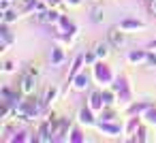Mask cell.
I'll return each instance as SVG.
<instances>
[{
	"label": "cell",
	"mask_w": 156,
	"mask_h": 143,
	"mask_svg": "<svg viewBox=\"0 0 156 143\" xmlns=\"http://www.w3.org/2000/svg\"><path fill=\"white\" fill-rule=\"evenodd\" d=\"M34 75L32 73H26L24 77H22V85H20V90L24 92V94H32L34 92Z\"/></svg>",
	"instance_id": "1"
},
{
	"label": "cell",
	"mask_w": 156,
	"mask_h": 143,
	"mask_svg": "<svg viewBox=\"0 0 156 143\" xmlns=\"http://www.w3.org/2000/svg\"><path fill=\"white\" fill-rule=\"evenodd\" d=\"M107 37H109V43H111V45H115V47H120V45L124 43V34H122V28H111V30L107 32Z\"/></svg>",
	"instance_id": "2"
},
{
	"label": "cell",
	"mask_w": 156,
	"mask_h": 143,
	"mask_svg": "<svg viewBox=\"0 0 156 143\" xmlns=\"http://www.w3.org/2000/svg\"><path fill=\"white\" fill-rule=\"evenodd\" d=\"M37 19L43 22V24H47V22H58V13H56V11H43V13H39Z\"/></svg>",
	"instance_id": "3"
},
{
	"label": "cell",
	"mask_w": 156,
	"mask_h": 143,
	"mask_svg": "<svg viewBox=\"0 0 156 143\" xmlns=\"http://www.w3.org/2000/svg\"><path fill=\"white\" fill-rule=\"evenodd\" d=\"M98 107H103V94L101 92H94L90 96V109H98Z\"/></svg>",
	"instance_id": "4"
},
{
	"label": "cell",
	"mask_w": 156,
	"mask_h": 143,
	"mask_svg": "<svg viewBox=\"0 0 156 143\" xmlns=\"http://www.w3.org/2000/svg\"><path fill=\"white\" fill-rule=\"evenodd\" d=\"M94 54H96L98 58H107V54H109V43H98V45L94 47Z\"/></svg>",
	"instance_id": "5"
},
{
	"label": "cell",
	"mask_w": 156,
	"mask_h": 143,
	"mask_svg": "<svg viewBox=\"0 0 156 143\" xmlns=\"http://www.w3.org/2000/svg\"><path fill=\"white\" fill-rule=\"evenodd\" d=\"M79 122H83V124H94V117H92L90 109H81V111H79Z\"/></svg>",
	"instance_id": "6"
},
{
	"label": "cell",
	"mask_w": 156,
	"mask_h": 143,
	"mask_svg": "<svg viewBox=\"0 0 156 143\" xmlns=\"http://www.w3.org/2000/svg\"><path fill=\"white\" fill-rule=\"evenodd\" d=\"M120 28H122V30H128V28H143V24H141V22H135V19H126V22L120 24Z\"/></svg>",
	"instance_id": "7"
},
{
	"label": "cell",
	"mask_w": 156,
	"mask_h": 143,
	"mask_svg": "<svg viewBox=\"0 0 156 143\" xmlns=\"http://www.w3.org/2000/svg\"><path fill=\"white\" fill-rule=\"evenodd\" d=\"M88 81H90V79H88V75H79V77H77L75 88H77V90H83V88H88Z\"/></svg>",
	"instance_id": "8"
},
{
	"label": "cell",
	"mask_w": 156,
	"mask_h": 143,
	"mask_svg": "<svg viewBox=\"0 0 156 143\" xmlns=\"http://www.w3.org/2000/svg\"><path fill=\"white\" fill-rule=\"evenodd\" d=\"M56 94H58V90L56 88H51V90H47V94H45V105H49L54 98H56Z\"/></svg>",
	"instance_id": "9"
},
{
	"label": "cell",
	"mask_w": 156,
	"mask_h": 143,
	"mask_svg": "<svg viewBox=\"0 0 156 143\" xmlns=\"http://www.w3.org/2000/svg\"><path fill=\"white\" fill-rule=\"evenodd\" d=\"M143 58H145V54H143V51H133V54L128 56V60H130V62H137V60H143Z\"/></svg>",
	"instance_id": "10"
},
{
	"label": "cell",
	"mask_w": 156,
	"mask_h": 143,
	"mask_svg": "<svg viewBox=\"0 0 156 143\" xmlns=\"http://www.w3.org/2000/svg\"><path fill=\"white\" fill-rule=\"evenodd\" d=\"M101 19H103V9H94V11H92V22L98 24Z\"/></svg>",
	"instance_id": "11"
},
{
	"label": "cell",
	"mask_w": 156,
	"mask_h": 143,
	"mask_svg": "<svg viewBox=\"0 0 156 143\" xmlns=\"http://www.w3.org/2000/svg\"><path fill=\"white\" fill-rule=\"evenodd\" d=\"M103 103H105V105H111V103H113V96H111V92H105V94H103Z\"/></svg>",
	"instance_id": "12"
},
{
	"label": "cell",
	"mask_w": 156,
	"mask_h": 143,
	"mask_svg": "<svg viewBox=\"0 0 156 143\" xmlns=\"http://www.w3.org/2000/svg\"><path fill=\"white\" fill-rule=\"evenodd\" d=\"M13 19H15V13H13V11H7V13H5V24H7V22H13Z\"/></svg>",
	"instance_id": "13"
},
{
	"label": "cell",
	"mask_w": 156,
	"mask_h": 143,
	"mask_svg": "<svg viewBox=\"0 0 156 143\" xmlns=\"http://www.w3.org/2000/svg\"><path fill=\"white\" fill-rule=\"evenodd\" d=\"M145 60H147V64H150V66H156V56L147 54V56H145Z\"/></svg>",
	"instance_id": "14"
},
{
	"label": "cell",
	"mask_w": 156,
	"mask_h": 143,
	"mask_svg": "<svg viewBox=\"0 0 156 143\" xmlns=\"http://www.w3.org/2000/svg\"><path fill=\"white\" fill-rule=\"evenodd\" d=\"M147 122L156 124V111H147Z\"/></svg>",
	"instance_id": "15"
},
{
	"label": "cell",
	"mask_w": 156,
	"mask_h": 143,
	"mask_svg": "<svg viewBox=\"0 0 156 143\" xmlns=\"http://www.w3.org/2000/svg\"><path fill=\"white\" fill-rule=\"evenodd\" d=\"M62 60V54H60V49H56L54 51V62H60Z\"/></svg>",
	"instance_id": "16"
},
{
	"label": "cell",
	"mask_w": 156,
	"mask_h": 143,
	"mask_svg": "<svg viewBox=\"0 0 156 143\" xmlns=\"http://www.w3.org/2000/svg\"><path fill=\"white\" fill-rule=\"evenodd\" d=\"M135 126H137V117H135V120L128 124V128H126V130H128V132H133V130H135Z\"/></svg>",
	"instance_id": "17"
},
{
	"label": "cell",
	"mask_w": 156,
	"mask_h": 143,
	"mask_svg": "<svg viewBox=\"0 0 156 143\" xmlns=\"http://www.w3.org/2000/svg\"><path fill=\"white\" fill-rule=\"evenodd\" d=\"M94 56H96V54H88V56H86V62L92 64V62H94Z\"/></svg>",
	"instance_id": "18"
},
{
	"label": "cell",
	"mask_w": 156,
	"mask_h": 143,
	"mask_svg": "<svg viewBox=\"0 0 156 143\" xmlns=\"http://www.w3.org/2000/svg\"><path fill=\"white\" fill-rule=\"evenodd\" d=\"M13 71V64L11 62H5V73H11Z\"/></svg>",
	"instance_id": "19"
},
{
	"label": "cell",
	"mask_w": 156,
	"mask_h": 143,
	"mask_svg": "<svg viewBox=\"0 0 156 143\" xmlns=\"http://www.w3.org/2000/svg\"><path fill=\"white\" fill-rule=\"evenodd\" d=\"M150 9H152V13L156 15V0H152V2H150Z\"/></svg>",
	"instance_id": "20"
},
{
	"label": "cell",
	"mask_w": 156,
	"mask_h": 143,
	"mask_svg": "<svg viewBox=\"0 0 156 143\" xmlns=\"http://www.w3.org/2000/svg\"><path fill=\"white\" fill-rule=\"evenodd\" d=\"M71 5H79V0H71Z\"/></svg>",
	"instance_id": "21"
},
{
	"label": "cell",
	"mask_w": 156,
	"mask_h": 143,
	"mask_svg": "<svg viewBox=\"0 0 156 143\" xmlns=\"http://www.w3.org/2000/svg\"><path fill=\"white\" fill-rule=\"evenodd\" d=\"M145 2H152V0H145Z\"/></svg>",
	"instance_id": "22"
}]
</instances>
